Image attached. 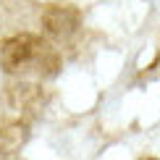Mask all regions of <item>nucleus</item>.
<instances>
[{
	"label": "nucleus",
	"mask_w": 160,
	"mask_h": 160,
	"mask_svg": "<svg viewBox=\"0 0 160 160\" xmlns=\"http://www.w3.org/2000/svg\"><path fill=\"white\" fill-rule=\"evenodd\" d=\"M0 66L11 76H39L50 79L61 71L55 48L37 34H16L0 48Z\"/></svg>",
	"instance_id": "obj_1"
},
{
	"label": "nucleus",
	"mask_w": 160,
	"mask_h": 160,
	"mask_svg": "<svg viewBox=\"0 0 160 160\" xmlns=\"http://www.w3.org/2000/svg\"><path fill=\"white\" fill-rule=\"evenodd\" d=\"M5 108H8V118H16V121H24L26 116L37 113L45 102V95L37 84H29V82H18V84H11L5 89Z\"/></svg>",
	"instance_id": "obj_2"
},
{
	"label": "nucleus",
	"mask_w": 160,
	"mask_h": 160,
	"mask_svg": "<svg viewBox=\"0 0 160 160\" xmlns=\"http://www.w3.org/2000/svg\"><path fill=\"white\" fill-rule=\"evenodd\" d=\"M42 29L52 39H68L82 29V13L74 5H48L42 11Z\"/></svg>",
	"instance_id": "obj_3"
},
{
	"label": "nucleus",
	"mask_w": 160,
	"mask_h": 160,
	"mask_svg": "<svg viewBox=\"0 0 160 160\" xmlns=\"http://www.w3.org/2000/svg\"><path fill=\"white\" fill-rule=\"evenodd\" d=\"M26 137H29V129H26L24 121L0 116V155H13V152H18L24 147Z\"/></svg>",
	"instance_id": "obj_4"
},
{
	"label": "nucleus",
	"mask_w": 160,
	"mask_h": 160,
	"mask_svg": "<svg viewBox=\"0 0 160 160\" xmlns=\"http://www.w3.org/2000/svg\"><path fill=\"white\" fill-rule=\"evenodd\" d=\"M147 160H155V158H147Z\"/></svg>",
	"instance_id": "obj_5"
}]
</instances>
